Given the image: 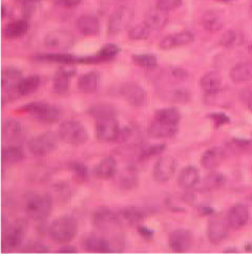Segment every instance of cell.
I'll return each mask as SVG.
<instances>
[{
  "mask_svg": "<svg viewBox=\"0 0 252 254\" xmlns=\"http://www.w3.org/2000/svg\"><path fill=\"white\" fill-rule=\"evenodd\" d=\"M78 232V223L74 217L63 215L54 220L49 227V234L56 244L64 245L74 240Z\"/></svg>",
  "mask_w": 252,
  "mask_h": 254,
  "instance_id": "cell-1",
  "label": "cell"
},
{
  "mask_svg": "<svg viewBox=\"0 0 252 254\" xmlns=\"http://www.w3.org/2000/svg\"><path fill=\"white\" fill-rule=\"evenodd\" d=\"M53 209L52 196L46 193H32L26 197L24 210L26 215L34 221L48 219Z\"/></svg>",
  "mask_w": 252,
  "mask_h": 254,
  "instance_id": "cell-2",
  "label": "cell"
},
{
  "mask_svg": "<svg viewBox=\"0 0 252 254\" xmlns=\"http://www.w3.org/2000/svg\"><path fill=\"white\" fill-rule=\"evenodd\" d=\"M58 135L63 142L73 146H80L88 141V131L85 126L76 120H67L61 123Z\"/></svg>",
  "mask_w": 252,
  "mask_h": 254,
  "instance_id": "cell-3",
  "label": "cell"
},
{
  "mask_svg": "<svg viewBox=\"0 0 252 254\" xmlns=\"http://www.w3.org/2000/svg\"><path fill=\"white\" fill-rule=\"evenodd\" d=\"M96 135L99 141L115 142L120 137V126L117 114H107L95 118Z\"/></svg>",
  "mask_w": 252,
  "mask_h": 254,
  "instance_id": "cell-4",
  "label": "cell"
},
{
  "mask_svg": "<svg viewBox=\"0 0 252 254\" xmlns=\"http://www.w3.org/2000/svg\"><path fill=\"white\" fill-rule=\"evenodd\" d=\"M21 110L32 116L34 119L46 123H55L59 121L62 116L59 107L51 105L44 101L31 102L24 105Z\"/></svg>",
  "mask_w": 252,
  "mask_h": 254,
  "instance_id": "cell-5",
  "label": "cell"
},
{
  "mask_svg": "<svg viewBox=\"0 0 252 254\" xmlns=\"http://www.w3.org/2000/svg\"><path fill=\"white\" fill-rule=\"evenodd\" d=\"M58 138L59 135L53 131L42 132L28 142V149L36 157L48 156L56 149Z\"/></svg>",
  "mask_w": 252,
  "mask_h": 254,
  "instance_id": "cell-6",
  "label": "cell"
},
{
  "mask_svg": "<svg viewBox=\"0 0 252 254\" xmlns=\"http://www.w3.org/2000/svg\"><path fill=\"white\" fill-rule=\"evenodd\" d=\"M22 80V72L16 67H7L2 70L1 86H2V104L12 102L19 97L17 86Z\"/></svg>",
  "mask_w": 252,
  "mask_h": 254,
  "instance_id": "cell-7",
  "label": "cell"
},
{
  "mask_svg": "<svg viewBox=\"0 0 252 254\" xmlns=\"http://www.w3.org/2000/svg\"><path fill=\"white\" fill-rule=\"evenodd\" d=\"M121 223L119 213L113 211L110 208L101 207L93 214V224L98 230L102 232H112L118 228Z\"/></svg>",
  "mask_w": 252,
  "mask_h": 254,
  "instance_id": "cell-8",
  "label": "cell"
},
{
  "mask_svg": "<svg viewBox=\"0 0 252 254\" xmlns=\"http://www.w3.org/2000/svg\"><path fill=\"white\" fill-rule=\"evenodd\" d=\"M177 170V162L170 156L161 157L154 166L152 177L157 183L163 184L173 179Z\"/></svg>",
  "mask_w": 252,
  "mask_h": 254,
  "instance_id": "cell-9",
  "label": "cell"
},
{
  "mask_svg": "<svg viewBox=\"0 0 252 254\" xmlns=\"http://www.w3.org/2000/svg\"><path fill=\"white\" fill-rule=\"evenodd\" d=\"M44 44L49 49L66 51L75 44V37L71 32L64 30H55L47 34Z\"/></svg>",
  "mask_w": 252,
  "mask_h": 254,
  "instance_id": "cell-10",
  "label": "cell"
},
{
  "mask_svg": "<svg viewBox=\"0 0 252 254\" xmlns=\"http://www.w3.org/2000/svg\"><path fill=\"white\" fill-rule=\"evenodd\" d=\"M132 12L128 7L121 6L111 15L109 23H107V34L115 36L125 30L132 19Z\"/></svg>",
  "mask_w": 252,
  "mask_h": 254,
  "instance_id": "cell-11",
  "label": "cell"
},
{
  "mask_svg": "<svg viewBox=\"0 0 252 254\" xmlns=\"http://www.w3.org/2000/svg\"><path fill=\"white\" fill-rule=\"evenodd\" d=\"M120 93L128 104L134 107H141L146 104L147 94L140 84L134 82H126L120 87Z\"/></svg>",
  "mask_w": 252,
  "mask_h": 254,
  "instance_id": "cell-12",
  "label": "cell"
},
{
  "mask_svg": "<svg viewBox=\"0 0 252 254\" xmlns=\"http://www.w3.org/2000/svg\"><path fill=\"white\" fill-rule=\"evenodd\" d=\"M193 235L187 229H177L169 234L168 245L172 251L177 253H184L193 246Z\"/></svg>",
  "mask_w": 252,
  "mask_h": 254,
  "instance_id": "cell-13",
  "label": "cell"
},
{
  "mask_svg": "<svg viewBox=\"0 0 252 254\" xmlns=\"http://www.w3.org/2000/svg\"><path fill=\"white\" fill-rule=\"evenodd\" d=\"M24 238V226L20 223H14L7 226L2 238V250L13 251L19 248Z\"/></svg>",
  "mask_w": 252,
  "mask_h": 254,
  "instance_id": "cell-14",
  "label": "cell"
},
{
  "mask_svg": "<svg viewBox=\"0 0 252 254\" xmlns=\"http://www.w3.org/2000/svg\"><path fill=\"white\" fill-rule=\"evenodd\" d=\"M179 131V124L169 123L155 119L147 128V132L150 137L155 139H168L173 138Z\"/></svg>",
  "mask_w": 252,
  "mask_h": 254,
  "instance_id": "cell-15",
  "label": "cell"
},
{
  "mask_svg": "<svg viewBox=\"0 0 252 254\" xmlns=\"http://www.w3.org/2000/svg\"><path fill=\"white\" fill-rule=\"evenodd\" d=\"M194 41V34L189 31L179 32L173 35H168L159 43V48L163 51H168L175 48L185 47Z\"/></svg>",
  "mask_w": 252,
  "mask_h": 254,
  "instance_id": "cell-16",
  "label": "cell"
},
{
  "mask_svg": "<svg viewBox=\"0 0 252 254\" xmlns=\"http://www.w3.org/2000/svg\"><path fill=\"white\" fill-rule=\"evenodd\" d=\"M248 207L244 204H236L232 206L227 213V223L232 229H241L246 226L249 221Z\"/></svg>",
  "mask_w": 252,
  "mask_h": 254,
  "instance_id": "cell-17",
  "label": "cell"
},
{
  "mask_svg": "<svg viewBox=\"0 0 252 254\" xmlns=\"http://www.w3.org/2000/svg\"><path fill=\"white\" fill-rule=\"evenodd\" d=\"M121 49L117 44L109 43L105 44L104 47L99 51L96 55L91 57H84V58H78L79 63H99V62H105L109 60H113L116 56L119 55Z\"/></svg>",
  "mask_w": 252,
  "mask_h": 254,
  "instance_id": "cell-18",
  "label": "cell"
},
{
  "mask_svg": "<svg viewBox=\"0 0 252 254\" xmlns=\"http://www.w3.org/2000/svg\"><path fill=\"white\" fill-rule=\"evenodd\" d=\"M228 223H225L220 219L210 220L207 226V238L214 245L222 243L227 237Z\"/></svg>",
  "mask_w": 252,
  "mask_h": 254,
  "instance_id": "cell-19",
  "label": "cell"
},
{
  "mask_svg": "<svg viewBox=\"0 0 252 254\" xmlns=\"http://www.w3.org/2000/svg\"><path fill=\"white\" fill-rule=\"evenodd\" d=\"M200 182V171L195 166H185L178 176V184L184 190H190Z\"/></svg>",
  "mask_w": 252,
  "mask_h": 254,
  "instance_id": "cell-20",
  "label": "cell"
},
{
  "mask_svg": "<svg viewBox=\"0 0 252 254\" xmlns=\"http://www.w3.org/2000/svg\"><path fill=\"white\" fill-rule=\"evenodd\" d=\"M169 21V15L167 11L157 7L148 11L145 15V24L151 31L163 30Z\"/></svg>",
  "mask_w": 252,
  "mask_h": 254,
  "instance_id": "cell-21",
  "label": "cell"
},
{
  "mask_svg": "<svg viewBox=\"0 0 252 254\" xmlns=\"http://www.w3.org/2000/svg\"><path fill=\"white\" fill-rule=\"evenodd\" d=\"M100 74L96 70L85 72L78 78L77 86L81 93L93 94L97 92L99 85H100Z\"/></svg>",
  "mask_w": 252,
  "mask_h": 254,
  "instance_id": "cell-22",
  "label": "cell"
},
{
  "mask_svg": "<svg viewBox=\"0 0 252 254\" xmlns=\"http://www.w3.org/2000/svg\"><path fill=\"white\" fill-rule=\"evenodd\" d=\"M117 161L114 157H105L93 168V175L100 180H109L117 174Z\"/></svg>",
  "mask_w": 252,
  "mask_h": 254,
  "instance_id": "cell-23",
  "label": "cell"
},
{
  "mask_svg": "<svg viewBox=\"0 0 252 254\" xmlns=\"http://www.w3.org/2000/svg\"><path fill=\"white\" fill-rule=\"evenodd\" d=\"M201 23L206 31L218 32L223 29L225 18L221 11L208 10L203 13L201 17Z\"/></svg>",
  "mask_w": 252,
  "mask_h": 254,
  "instance_id": "cell-24",
  "label": "cell"
},
{
  "mask_svg": "<svg viewBox=\"0 0 252 254\" xmlns=\"http://www.w3.org/2000/svg\"><path fill=\"white\" fill-rule=\"evenodd\" d=\"M77 30L85 36H95L100 32V22L94 15H81L76 20Z\"/></svg>",
  "mask_w": 252,
  "mask_h": 254,
  "instance_id": "cell-25",
  "label": "cell"
},
{
  "mask_svg": "<svg viewBox=\"0 0 252 254\" xmlns=\"http://www.w3.org/2000/svg\"><path fill=\"white\" fill-rule=\"evenodd\" d=\"M225 157H226V152L222 147H211L203 153L201 164L205 169H214L221 165V163L225 160Z\"/></svg>",
  "mask_w": 252,
  "mask_h": 254,
  "instance_id": "cell-26",
  "label": "cell"
},
{
  "mask_svg": "<svg viewBox=\"0 0 252 254\" xmlns=\"http://www.w3.org/2000/svg\"><path fill=\"white\" fill-rule=\"evenodd\" d=\"M119 216L121 222L123 221L126 224L132 226L139 225L141 222L145 220L147 217V212L145 209H143V208L128 206L120 210Z\"/></svg>",
  "mask_w": 252,
  "mask_h": 254,
  "instance_id": "cell-27",
  "label": "cell"
},
{
  "mask_svg": "<svg viewBox=\"0 0 252 254\" xmlns=\"http://www.w3.org/2000/svg\"><path fill=\"white\" fill-rule=\"evenodd\" d=\"M75 75V70L68 68H61L54 77L53 89L56 94H65L69 88L70 79Z\"/></svg>",
  "mask_w": 252,
  "mask_h": 254,
  "instance_id": "cell-28",
  "label": "cell"
},
{
  "mask_svg": "<svg viewBox=\"0 0 252 254\" xmlns=\"http://www.w3.org/2000/svg\"><path fill=\"white\" fill-rule=\"evenodd\" d=\"M230 79L235 83L248 82L252 80V62H241L233 66L230 70Z\"/></svg>",
  "mask_w": 252,
  "mask_h": 254,
  "instance_id": "cell-29",
  "label": "cell"
},
{
  "mask_svg": "<svg viewBox=\"0 0 252 254\" xmlns=\"http://www.w3.org/2000/svg\"><path fill=\"white\" fill-rule=\"evenodd\" d=\"M200 85L204 93L208 95H213L219 93L222 88L221 76L215 71H209L205 74L201 80Z\"/></svg>",
  "mask_w": 252,
  "mask_h": 254,
  "instance_id": "cell-30",
  "label": "cell"
},
{
  "mask_svg": "<svg viewBox=\"0 0 252 254\" xmlns=\"http://www.w3.org/2000/svg\"><path fill=\"white\" fill-rule=\"evenodd\" d=\"M23 126L16 119H7L2 125V137L7 142H15L22 137Z\"/></svg>",
  "mask_w": 252,
  "mask_h": 254,
  "instance_id": "cell-31",
  "label": "cell"
},
{
  "mask_svg": "<svg viewBox=\"0 0 252 254\" xmlns=\"http://www.w3.org/2000/svg\"><path fill=\"white\" fill-rule=\"evenodd\" d=\"M29 31V22L25 19L15 20L7 23L3 29V36L6 39H18Z\"/></svg>",
  "mask_w": 252,
  "mask_h": 254,
  "instance_id": "cell-32",
  "label": "cell"
},
{
  "mask_svg": "<svg viewBox=\"0 0 252 254\" xmlns=\"http://www.w3.org/2000/svg\"><path fill=\"white\" fill-rule=\"evenodd\" d=\"M25 157L24 150L17 144H10L4 146L1 151V159L4 164H17L21 162Z\"/></svg>",
  "mask_w": 252,
  "mask_h": 254,
  "instance_id": "cell-33",
  "label": "cell"
},
{
  "mask_svg": "<svg viewBox=\"0 0 252 254\" xmlns=\"http://www.w3.org/2000/svg\"><path fill=\"white\" fill-rule=\"evenodd\" d=\"M41 84V78L38 75H31L29 77L22 78V80L17 86L19 96H29L39 88Z\"/></svg>",
  "mask_w": 252,
  "mask_h": 254,
  "instance_id": "cell-34",
  "label": "cell"
},
{
  "mask_svg": "<svg viewBox=\"0 0 252 254\" xmlns=\"http://www.w3.org/2000/svg\"><path fill=\"white\" fill-rule=\"evenodd\" d=\"M119 184L120 187L124 190H130L136 187L138 185V171L136 167H126L121 172L119 178Z\"/></svg>",
  "mask_w": 252,
  "mask_h": 254,
  "instance_id": "cell-35",
  "label": "cell"
},
{
  "mask_svg": "<svg viewBox=\"0 0 252 254\" xmlns=\"http://www.w3.org/2000/svg\"><path fill=\"white\" fill-rule=\"evenodd\" d=\"M82 247L88 252L106 253L105 237H98L96 234H91L83 240Z\"/></svg>",
  "mask_w": 252,
  "mask_h": 254,
  "instance_id": "cell-36",
  "label": "cell"
},
{
  "mask_svg": "<svg viewBox=\"0 0 252 254\" xmlns=\"http://www.w3.org/2000/svg\"><path fill=\"white\" fill-rule=\"evenodd\" d=\"M39 61L43 62H53V63H60V64H66L70 65L74 63L78 62V58L74 57L69 54H63V53H54V54H46V55H40L35 57Z\"/></svg>",
  "mask_w": 252,
  "mask_h": 254,
  "instance_id": "cell-37",
  "label": "cell"
},
{
  "mask_svg": "<svg viewBox=\"0 0 252 254\" xmlns=\"http://www.w3.org/2000/svg\"><path fill=\"white\" fill-rule=\"evenodd\" d=\"M181 113H180L177 107L160 108V110H157L155 113V119L169 123L179 124V122L181 121Z\"/></svg>",
  "mask_w": 252,
  "mask_h": 254,
  "instance_id": "cell-38",
  "label": "cell"
},
{
  "mask_svg": "<svg viewBox=\"0 0 252 254\" xmlns=\"http://www.w3.org/2000/svg\"><path fill=\"white\" fill-rule=\"evenodd\" d=\"M226 183V177L221 172L213 171L207 176L204 180V189L207 191H212L223 187Z\"/></svg>",
  "mask_w": 252,
  "mask_h": 254,
  "instance_id": "cell-39",
  "label": "cell"
},
{
  "mask_svg": "<svg viewBox=\"0 0 252 254\" xmlns=\"http://www.w3.org/2000/svg\"><path fill=\"white\" fill-rule=\"evenodd\" d=\"M132 61L142 68L154 69L158 65L157 57L152 54H138L132 56Z\"/></svg>",
  "mask_w": 252,
  "mask_h": 254,
  "instance_id": "cell-40",
  "label": "cell"
},
{
  "mask_svg": "<svg viewBox=\"0 0 252 254\" xmlns=\"http://www.w3.org/2000/svg\"><path fill=\"white\" fill-rule=\"evenodd\" d=\"M150 31L145 22L137 24L128 31V38L130 40H145L149 37Z\"/></svg>",
  "mask_w": 252,
  "mask_h": 254,
  "instance_id": "cell-41",
  "label": "cell"
},
{
  "mask_svg": "<svg viewBox=\"0 0 252 254\" xmlns=\"http://www.w3.org/2000/svg\"><path fill=\"white\" fill-rule=\"evenodd\" d=\"M243 37L242 35L237 31H227L222 35L220 39V44L225 48H232L235 45L242 43Z\"/></svg>",
  "mask_w": 252,
  "mask_h": 254,
  "instance_id": "cell-42",
  "label": "cell"
},
{
  "mask_svg": "<svg viewBox=\"0 0 252 254\" xmlns=\"http://www.w3.org/2000/svg\"><path fill=\"white\" fill-rule=\"evenodd\" d=\"M69 169L71 171V174L74 175V177L78 180L83 182V181H87L88 179V169L86 165H84L83 163L78 162V161H73L69 163Z\"/></svg>",
  "mask_w": 252,
  "mask_h": 254,
  "instance_id": "cell-43",
  "label": "cell"
},
{
  "mask_svg": "<svg viewBox=\"0 0 252 254\" xmlns=\"http://www.w3.org/2000/svg\"><path fill=\"white\" fill-rule=\"evenodd\" d=\"M166 149V145L165 144H157V145H152V146H149L145 149H143L141 152L140 159L141 160H146L151 157H155L160 155V153L163 152Z\"/></svg>",
  "mask_w": 252,
  "mask_h": 254,
  "instance_id": "cell-44",
  "label": "cell"
},
{
  "mask_svg": "<svg viewBox=\"0 0 252 254\" xmlns=\"http://www.w3.org/2000/svg\"><path fill=\"white\" fill-rule=\"evenodd\" d=\"M21 251L28 253H47L49 252V248L41 243L31 242L26 244L23 248H21Z\"/></svg>",
  "mask_w": 252,
  "mask_h": 254,
  "instance_id": "cell-45",
  "label": "cell"
},
{
  "mask_svg": "<svg viewBox=\"0 0 252 254\" xmlns=\"http://www.w3.org/2000/svg\"><path fill=\"white\" fill-rule=\"evenodd\" d=\"M182 4V0H156V6L164 11H173Z\"/></svg>",
  "mask_w": 252,
  "mask_h": 254,
  "instance_id": "cell-46",
  "label": "cell"
},
{
  "mask_svg": "<svg viewBox=\"0 0 252 254\" xmlns=\"http://www.w3.org/2000/svg\"><path fill=\"white\" fill-rule=\"evenodd\" d=\"M172 100L175 102L186 103L190 100V94L184 88H179L172 93Z\"/></svg>",
  "mask_w": 252,
  "mask_h": 254,
  "instance_id": "cell-47",
  "label": "cell"
},
{
  "mask_svg": "<svg viewBox=\"0 0 252 254\" xmlns=\"http://www.w3.org/2000/svg\"><path fill=\"white\" fill-rule=\"evenodd\" d=\"M210 119L213 121V124L215 127H221L225 124H228L230 122L229 117L223 113H214L209 115Z\"/></svg>",
  "mask_w": 252,
  "mask_h": 254,
  "instance_id": "cell-48",
  "label": "cell"
},
{
  "mask_svg": "<svg viewBox=\"0 0 252 254\" xmlns=\"http://www.w3.org/2000/svg\"><path fill=\"white\" fill-rule=\"evenodd\" d=\"M82 0H56V4L63 7H74L81 3Z\"/></svg>",
  "mask_w": 252,
  "mask_h": 254,
  "instance_id": "cell-49",
  "label": "cell"
},
{
  "mask_svg": "<svg viewBox=\"0 0 252 254\" xmlns=\"http://www.w3.org/2000/svg\"><path fill=\"white\" fill-rule=\"evenodd\" d=\"M138 232L140 233L141 237L145 240H151L154 237V231L150 230L149 228L145 226H139L138 227Z\"/></svg>",
  "mask_w": 252,
  "mask_h": 254,
  "instance_id": "cell-50",
  "label": "cell"
},
{
  "mask_svg": "<svg viewBox=\"0 0 252 254\" xmlns=\"http://www.w3.org/2000/svg\"><path fill=\"white\" fill-rule=\"evenodd\" d=\"M16 1L21 4L24 8H31L34 4L37 3L39 0H16Z\"/></svg>",
  "mask_w": 252,
  "mask_h": 254,
  "instance_id": "cell-51",
  "label": "cell"
},
{
  "mask_svg": "<svg viewBox=\"0 0 252 254\" xmlns=\"http://www.w3.org/2000/svg\"><path fill=\"white\" fill-rule=\"evenodd\" d=\"M57 252L58 253H77V249L73 246H68V245H67V246L60 248Z\"/></svg>",
  "mask_w": 252,
  "mask_h": 254,
  "instance_id": "cell-52",
  "label": "cell"
},
{
  "mask_svg": "<svg viewBox=\"0 0 252 254\" xmlns=\"http://www.w3.org/2000/svg\"><path fill=\"white\" fill-rule=\"evenodd\" d=\"M245 103H246V106L249 110V112L252 113V92H250L247 97L245 98Z\"/></svg>",
  "mask_w": 252,
  "mask_h": 254,
  "instance_id": "cell-53",
  "label": "cell"
},
{
  "mask_svg": "<svg viewBox=\"0 0 252 254\" xmlns=\"http://www.w3.org/2000/svg\"><path fill=\"white\" fill-rule=\"evenodd\" d=\"M230 1H233V0H225V3H228Z\"/></svg>",
  "mask_w": 252,
  "mask_h": 254,
  "instance_id": "cell-54",
  "label": "cell"
},
{
  "mask_svg": "<svg viewBox=\"0 0 252 254\" xmlns=\"http://www.w3.org/2000/svg\"><path fill=\"white\" fill-rule=\"evenodd\" d=\"M217 1H219V2H223V3H225V0H217Z\"/></svg>",
  "mask_w": 252,
  "mask_h": 254,
  "instance_id": "cell-55",
  "label": "cell"
},
{
  "mask_svg": "<svg viewBox=\"0 0 252 254\" xmlns=\"http://www.w3.org/2000/svg\"><path fill=\"white\" fill-rule=\"evenodd\" d=\"M251 11H252V0H251Z\"/></svg>",
  "mask_w": 252,
  "mask_h": 254,
  "instance_id": "cell-56",
  "label": "cell"
},
{
  "mask_svg": "<svg viewBox=\"0 0 252 254\" xmlns=\"http://www.w3.org/2000/svg\"><path fill=\"white\" fill-rule=\"evenodd\" d=\"M251 51H252V45H251Z\"/></svg>",
  "mask_w": 252,
  "mask_h": 254,
  "instance_id": "cell-57",
  "label": "cell"
}]
</instances>
